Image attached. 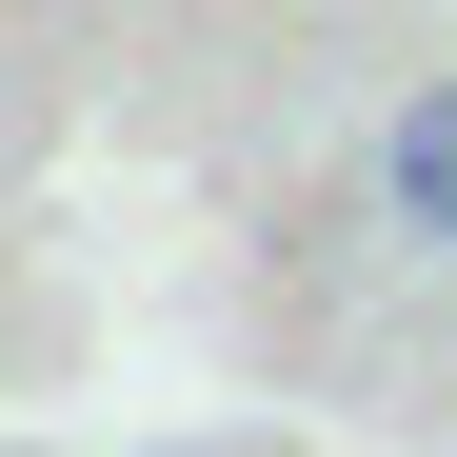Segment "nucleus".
<instances>
[{
	"label": "nucleus",
	"mask_w": 457,
	"mask_h": 457,
	"mask_svg": "<svg viewBox=\"0 0 457 457\" xmlns=\"http://www.w3.org/2000/svg\"><path fill=\"white\" fill-rule=\"evenodd\" d=\"M378 199H398L418 239H457V80H418V100H398V139H378Z\"/></svg>",
	"instance_id": "nucleus-1"
}]
</instances>
